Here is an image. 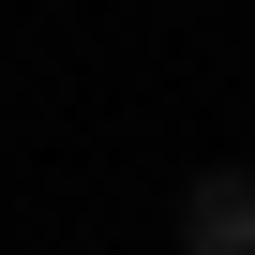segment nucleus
<instances>
[{"label": "nucleus", "mask_w": 255, "mask_h": 255, "mask_svg": "<svg viewBox=\"0 0 255 255\" xmlns=\"http://www.w3.org/2000/svg\"><path fill=\"white\" fill-rule=\"evenodd\" d=\"M180 255H255V165H210L180 195Z\"/></svg>", "instance_id": "1"}]
</instances>
